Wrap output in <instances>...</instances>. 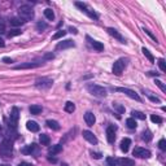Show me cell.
<instances>
[{"label": "cell", "mask_w": 166, "mask_h": 166, "mask_svg": "<svg viewBox=\"0 0 166 166\" xmlns=\"http://www.w3.org/2000/svg\"><path fill=\"white\" fill-rule=\"evenodd\" d=\"M48 160H49L51 162H57V160H56V158H55V157H49V158H48Z\"/></svg>", "instance_id": "49"}, {"label": "cell", "mask_w": 166, "mask_h": 166, "mask_svg": "<svg viewBox=\"0 0 166 166\" xmlns=\"http://www.w3.org/2000/svg\"><path fill=\"white\" fill-rule=\"evenodd\" d=\"M87 90L91 95L96 97H105L107 96V90L101 86H97V84H88L87 86Z\"/></svg>", "instance_id": "2"}, {"label": "cell", "mask_w": 166, "mask_h": 166, "mask_svg": "<svg viewBox=\"0 0 166 166\" xmlns=\"http://www.w3.org/2000/svg\"><path fill=\"white\" fill-rule=\"evenodd\" d=\"M64 109H65V112H67V113H73V112L75 110V105H74V103H72V101H66Z\"/></svg>", "instance_id": "24"}, {"label": "cell", "mask_w": 166, "mask_h": 166, "mask_svg": "<svg viewBox=\"0 0 166 166\" xmlns=\"http://www.w3.org/2000/svg\"><path fill=\"white\" fill-rule=\"evenodd\" d=\"M107 165L108 166H117V160L114 157H108L107 158Z\"/></svg>", "instance_id": "34"}, {"label": "cell", "mask_w": 166, "mask_h": 166, "mask_svg": "<svg viewBox=\"0 0 166 166\" xmlns=\"http://www.w3.org/2000/svg\"><path fill=\"white\" fill-rule=\"evenodd\" d=\"M3 61H4L5 64H12L13 62V60L9 59V57H3Z\"/></svg>", "instance_id": "44"}, {"label": "cell", "mask_w": 166, "mask_h": 166, "mask_svg": "<svg viewBox=\"0 0 166 166\" xmlns=\"http://www.w3.org/2000/svg\"><path fill=\"white\" fill-rule=\"evenodd\" d=\"M107 31H108V34H109V35H112V36H113V38H116V39H118V40H120L121 43H125V38L121 35L120 33L117 31L116 29H113V28H108V30H107Z\"/></svg>", "instance_id": "17"}, {"label": "cell", "mask_w": 166, "mask_h": 166, "mask_svg": "<svg viewBox=\"0 0 166 166\" xmlns=\"http://www.w3.org/2000/svg\"><path fill=\"white\" fill-rule=\"evenodd\" d=\"M133 154L135 157H139V158H149L151 157V152L145 148H140V147H136L135 149L133 151Z\"/></svg>", "instance_id": "8"}, {"label": "cell", "mask_w": 166, "mask_h": 166, "mask_svg": "<svg viewBox=\"0 0 166 166\" xmlns=\"http://www.w3.org/2000/svg\"><path fill=\"white\" fill-rule=\"evenodd\" d=\"M141 52L144 53V56L147 57L148 60L151 61V62H154V57H153V55H152V53L149 52V51H148L147 48H145V47H143V48H141Z\"/></svg>", "instance_id": "29"}, {"label": "cell", "mask_w": 166, "mask_h": 166, "mask_svg": "<svg viewBox=\"0 0 166 166\" xmlns=\"http://www.w3.org/2000/svg\"><path fill=\"white\" fill-rule=\"evenodd\" d=\"M53 80L51 79V78H47V77H43V78H39V79H36L35 82V86L38 87L40 90H47L51 86H52Z\"/></svg>", "instance_id": "5"}, {"label": "cell", "mask_w": 166, "mask_h": 166, "mask_svg": "<svg viewBox=\"0 0 166 166\" xmlns=\"http://www.w3.org/2000/svg\"><path fill=\"white\" fill-rule=\"evenodd\" d=\"M91 156H92L94 158H96V160L101 158V153H96V152H91Z\"/></svg>", "instance_id": "42"}, {"label": "cell", "mask_w": 166, "mask_h": 166, "mask_svg": "<svg viewBox=\"0 0 166 166\" xmlns=\"http://www.w3.org/2000/svg\"><path fill=\"white\" fill-rule=\"evenodd\" d=\"M0 130H1V125H0Z\"/></svg>", "instance_id": "53"}, {"label": "cell", "mask_w": 166, "mask_h": 166, "mask_svg": "<svg viewBox=\"0 0 166 166\" xmlns=\"http://www.w3.org/2000/svg\"><path fill=\"white\" fill-rule=\"evenodd\" d=\"M69 30H70L72 33H74V34H77V33H78V31H77V29H73V28H70Z\"/></svg>", "instance_id": "50"}, {"label": "cell", "mask_w": 166, "mask_h": 166, "mask_svg": "<svg viewBox=\"0 0 166 166\" xmlns=\"http://www.w3.org/2000/svg\"><path fill=\"white\" fill-rule=\"evenodd\" d=\"M126 62H127V61L125 59L117 60L116 62H114V65H113V73L116 74V75H121V74L123 73L125 67H126Z\"/></svg>", "instance_id": "6"}, {"label": "cell", "mask_w": 166, "mask_h": 166, "mask_svg": "<svg viewBox=\"0 0 166 166\" xmlns=\"http://www.w3.org/2000/svg\"><path fill=\"white\" fill-rule=\"evenodd\" d=\"M126 126L128 128H131V130H134V128H136L138 123H136V121H135L134 118H128V120H126Z\"/></svg>", "instance_id": "28"}, {"label": "cell", "mask_w": 166, "mask_h": 166, "mask_svg": "<svg viewBox=\"0 0 166 166\" xmlns=\"http://www.w3.org/2000/svg\"><path fill=\"white\" fill-rule=\"evenodd\" d=\"M61 166H69V165H67V164H62V165H61Z\"/></svg>", "instance_id": "51"}, {"label": "cell", "mask_w": 166, "mask_h": 166, "mask_svg": "<svg viewBox=\"0 0 166 166\" xmlns=\"http://www.w3.org/2000/svg\"><path fill=\"white\" fill-rule=\"evenodd\" d=\"M51 59H53V55H52V53H48V55L44 56V59H43V60H51Z\"/></svg>", "instance_id": "46"}, {"label": "cell", "mask_w": 166, "mask_h": 166, "mask_svg": "<svg viewBox=\"0 0 166 166\" xmlns=\"http://www.w3.org/2000/svg\"><path fill=\"white\" fill-rule=\"evenodd\" d=\"M131 114H133V118H138V120H141V121L145 120V114L141 113V112H139V110H133Z\"/></svg>", "instance_id": "27"}, {"label": "cell", "mask_w": 166, "mask_h": 166, "mask_svg": "<svg viewBox=\"0 0 166 166\" xmlns=\"http://www.w3.org/2000/svg\"><path fill=\"white\" fill-rule=\"evenodd\" d=\"M65 35H66V31H64V30H59V31L55 33L52 35V40H57V39L62 38V36H65Z\"/></svg>", "instance_id": "30"}, {"label": "cell", "mask_w": 166, "mask_h": 166, "mask_svg": "<svg viewBox=\"0 0 166 166\" xmlns=\"http://www.w3.org/2000/svg\"><path fill=\"white\" fill-rule=\"evenodd\" d=\"M107 139L108 143H114V140H116V127L114 126H109L107 128Z\"/></svg>", "instance_id": "12"}, {"label": "cell", "mask_w": 166, "mask_h": 166, "mask_svg": "<svg viewBox=\"0 0 166 166\" xmlns=\"http://www.w3.org/2000/svg\"><path fill=\"white\" fill-rule=\"evenodd\" d=\"M18 166H33L30 162H26V161H23V162H21V164H18Z\"/></svg>", "instance_id": "45"}, {"label": "cell", "mask_w": 166, "mask_h": 166, "mask_svg": "<svg viewBox=\"0 0 166 166\" xmlns=\"http://www.w3.org/2000/svg\"><path fill=\"white\" fill-rule=\"evenodd\" d=\"M12 153H13L12 140H9V139L3 140L1 144H0V154H1L3 157L8 158V157H12Z\"/></svg>", "instance_id": "1"}, {"label": "cell", "mask_w": 166, "mask_h": 166, "mask_svg": "<svg viewBox=\"0 0 166 166\" xmlns=\"http://www.w3.org/2000/svg\"><path fill=\"white\" fill-rule=\"evenodd\" d=\"M158 66H160L161 72H165V70H166V65H165V60H164V59H160V60H158Z\"/></svg>", "instance_id": "38"}, {"label": "cell", "mask_w": 166, "mask_h": 166, "mask_svg": "<svg viewBox=\"0 0 166 166\" xmlns=\"http://www.w3.org/2000/svg\"><path fill=\"white\" fill-rule=\"evenodd\" d=\"M143 30H144V33H145V34H147V35H149V36H151V38H152V39H153V40H154V42H157V38H156V36H154V35H153V34H152V33L149 31V30H148V29H145V28H144Z\"/></svg>", "instance_id": "40"}, {"label": "cell", "mask_w": 166, "mask_h": 166, "mask_svg": "<svg viewBox=\"0 0 166 166\" xmlns=\"http://www.w3.org/2000/svg\"><path fill=\"white\" fill-rule=\"evenodd\" d=\"M83 138L86 139L87 141H90L91 144H97V138L95 136L91 131H88V130H84L83 131Z\"/></svg>", "instance_id": "13"}, {"label": "cell", "mask_w": 166, "mask_h": 166, "mask_svg": "<svg viewBox=\"0 0 166 166\" xmlns=\"http://www.w3.org/2000/svg\"><path fill=\"white\" fill-rule=\"evenodd\" d=\"M18 13H20V16H21V20H23V21H29V20H33V17H34V11H33L31 7H29V5H22V7H20Z\"/></svg>", "instance_id": "3"}, {"label": "cell", "mask_w": 166, "mask_h": 166, "mask_svg": "<svg viewBox=\"0 0 166 166\" xmlns=\"http://www.w3.org/2000/svg\"><path fill=\"white\" fill-rule=\"evenodd\" d=\"M5 46V43H4V40H3L1 38H0V47H4Z\"/></svg>", "instance_id": "48"}, {"label": "cell", "mask_w": 166, "mask_h": 166, "mask_svg": "<svg viewBox=\"0 0 166 166\" xmlns=\"http://www.w3.org/2000/svg\"><path fill=\"white\" fill-rule=\"evenodd\" d=\"M43 62H25V64H20V65L14 66L16 70H23V69H34V67L40 66Z\"/></svg>", "instance_id": "10"}, {"label": "cell", "mask_w": 166, "mask_h": 166, "mask_svg": "<svg viewBox=\"0 0 166 166\" xmlns=\"http://www.w3.org/2000/svg\"><path fill=\"white\" fill-rule=\"evenodd\" d=\"M84 121H86V123L88 125V126H94L95 125V122H96V118H95L94 116V113L92 112H87L86 114H84Z\"/></svg>", "instance_id": "18"}, {"label": "cell", "mask_w": 166, "mask_h": 166, "mask_svg": "<svg viewBox=\"0 0 166 166\" xmlns=\"http://www.w3.org/2000/svg\"><path fill=\"white\" fill-rule=\"evenodd\" d=\"M22 153H25V154H38L39 153V147L36 144H30L26 148H23Z\"/></svg>", "instance_id": "11"}, {"label": "cell", "mask_w": 166, "mask_h": 166, "mask_svg": "<svg viewBox=\"0 0 166 166\" xmlns=\"http://www.w3.org/2000/svg\"><path fill=\"white\" fill-rule=\"evenodd\" d=\"M130 145H131V140H130L128 138H125L123 140L121 141V144H120L121 151L125 152V153H127V152H128V148H130Z\"/></svg>", "instance_id": "19"}, {"label": "cell", "mask_w": 166, "mask_h": 166, "mask_svg": "<svg viewBox=\"0 0 166 166\" xmlns=\"http://www.w3.org/2000/svg\"><path fill=\"white\" fill-rule=\"evenodd\" d=\"M74 46L75 44H74L73 40L67 39V40H64V42H60L59 44L56 46V49H66V48H72Z\"/></svg>", "instance_id": "14"}, {"label": "cell", "mask_w": 166, "mask_h": 166, "mask_svg": "<svg viewBox=\"0 0 166 166\" xmlns=\"http://www.w3.org/2000/svg\"><path fill=\"white\" fill-rule=\"evenodd\" d=\"M47 123V126H48L49 128H52V130H55V131H57V130H60V125H59V122L57 121H53V120H48L46 122Z\"/></svg>", "instance_id": "22"}, {"label": "cell", "mask_w": 166, "mask_h": 166, "mask_svg": "<svg viewBox=\"0 0 166 166\" xmlns=\"http://www.w3.org/2000/svg\"><path fill=\"white\" fill-rule=\"evenodd\" d=\"M152 138H153V135H152V133H151L149 130H145L144 133H143V136H141V139L145 140V141H151Z\"/></svg>", "instance_id": "31"}, {"label": "cell", "mask_w": 166, "mask_h": 166, "mask_svg": "<svg viewBox=\"0 0 166 166\" xmlns=\"http://www.w3.org/2000/svg\"><path fill=\"white\" fill-rule=\"evenodd\" d=\"M21 34H22L21 30H18V29H13V30H11V31L8 33V38H13V36L21 35Z\"/></svg>", "instance_id": "33"}, {"label": "cell", "mask_w": 166, "mask_h": 166, "mask_svg": "<svg viewBox=\"0 0 166 166\" xmlns=\"http://www.w3.org/2000/svg\"><path fill=\"white\" fill-rule=\"evenodd\" d=\"M26 127H28V130L31 131V133H38L39 131V125L36 123L35 121H28Z\"/></svg>", "instance_id": "20"}, {"label": "cell", "mask_w": 166, "mask_h": 166, "mask_svg": "<svg viewBox=\"0 0 166 166\" xmlns=\"http://www.w3.org/2000/svg\"><path fill=\"white\" fill-rule=\"evenodd\" d=\"M39 141L42 143V145H49V143H51V139H49V136L47 134H42L39 136Z\"/></svg>", "instance_id": "23"}, {"label": "cell", "mask_w": 166, "mask_h": 166, "mask_svg": "<svg viewBox=\"0 0 166 166\" xmlns=\"http://www.w3.org/2000/svg\"><path fill=\"white\" fill-rule=\"evenodd\" d=\"M116 91H117V92H122V94L127 95L128 97H131V99H134V100H136V101H140V96H139V95L135 92V91L130 90V88H126V87H117Z\"/></svg>", "instance_id": "7"}, {"label": "cell", "mask_w": 166, "mask_h": 166, "mask_svg": "<svg viewBox=\"0 0 166 166\" xmlns=\"http://www.w3.org/2000/svg\"><path fill=\"white\" fill-rule=\"evenodd\" d=\"M156 84H157L158 87L161 88V91H164V92H166V87L164 86V83L161 82V80H158V79H156Z\"/></svg>", "instance_id": "39"}, {"label": "cell", "mask_w": 166, "mask_h": 166, "mask_svg": "<svg viewBox=\"0 0 166 166\" xmlns=\"http://www.w3.org/2000/svg\"><path fill=\"white\" fill-rule=\"evenodd\" d=\"M9 22H11L12 26H21L25 21H23V20H21V18H12Z\"/></svg>", "instance_id": "32"}, {"label": "cell", "mask_w": 166, "mask_h": 166, "mask_svg": "<svg viewBox=\"0 0 166 166\" xmlns=\"http://www.w3.org/2000/svg\"><path fill=\"white\" fill-rule=\"evenodd\" d=\"M0 166H9V165H0Z\"/></svg>", "instance_id": "52"}, {"label": "cell", "mask_w": 166, "mask_h": 166, "mask_svg": "<svg viewBox=\"0 0 166 166\" xmlns=\"http://www.w3.org/2000/svg\"><path fill=\"white\" fill-rule=\"evenodd\" d=\"M75 5H77L78 8H79L83 13H86V14L90 18H92V20H99V16H97V13H96V12H94L92 9H91L87 4H84V3H80V1H77V3H75Z\"/></svg>", "instance_id": "4"}, {"label": "cell", "mask_w": 166, "mask_h": 166, "mask_svg": "<svg viewBox=\"0 0 166 166\" xmlns=\"http://www.w3.org/2000/svg\"><path fill=\"white\" fill-rule=\"evenodd\" d=\"M18 118H20V110H18V108L14 107L12 109V113H11V123H9V126H11L12 128H16L17 127Z\"/></svg>", "instance_id": "9"}, {"label": "cell", "mask_w": 166, "mask_h": 166, "mask_svg": "<svg viewBox=\"0 0 166 166\" xmlns=\"http://www.w3.org/2000/svg\"><path fill=\"white\" fill-rule=\"evenodd\" d=\"M42 110H43V108L40 107V105H31L30 107V113L31 114H40L42 113Z\"/></svg>", "instance_id": "26"}, {"label": "cell", "mask_w": 166, "mask_h": 166, "mask_svg": "<svg viewBox=\"0 0 166 166\" xmlns=\"http://www.w3.org/2000/svg\"><path fill=\"white\" fill-rule=\"evenodd\" d=\"M151 120H152V122H154V123H162V118L158 117V116H156V114H152Z\"/></svg>", "instance_id": "35"}, {"label": "cell", "mask_w": 166, "mask_h": 166, "mask_svg": "<svg viewBox=\"0 0 166 166\" xmlns=\"http://www.w3.org/2000/svg\"><path fill=\"white\" fill-rule=\"evenodd\" d=\"M158 148H160L161 151H166V141H165V139H161V140L158 141Z\"/></svg>", "instance_id": "37"}, {"label": "cell", "mask_w": 166, "mask_h": 166, "mask_svg": "<svg viewBox=\"0 0 166 166\" xmlns=\"http://www.w3.org/2000/svg\"><path fill=\"white\" fill-rule=\"evenodd\" d=\"M36 29H38V31H43V30L47 29V23L46 22H38V25H36Z\"/></svg>", "instance_id": "36"}, {"label": "cell", "mask_w": 166, "mask_h": 166, "mask_svg": "<svg viewBox=\"0 0 166 166\" xmlns=\"http://www.w3.org/2000/svg\"><path fill=\"white\" fill-rule=\"evenodd\" d=\"M44 16H46V18L47 20H49V21H53V18H55V13H53V11L51 8H47L44 9Z\"/></svg>", "instance_id": "25"}, {"label": "cell", "mask_w": 166, "mask_h": 166, "mask_svg": "<svg viewBox=\"0 0 166 166\" xmlns=\"http://www.w3.org/2000/svg\"><path fill=\"white\" fill-rule=\"evenodd\" d=\"M62 151V145L61 144H56V145H52V147H49V149H48V153L49 154H57V153H60V152Z\"/></svg>", "instance_id": "21"}, {"label": "cell", "mask_w": 166, "mask_h": 166, "mask_svg": "<svg viewBox=\"0 0 166 166\" xmlns=\"http://www.w3.org/2000/svg\"><path fill=\"white\" fill-rule=\"evenodd\" d=\"M0 136H1V133H0Z\"/></svg>", "instance_id": "54"}, {"label": "cell", "mask_w": 166, "mask_h": 166, "mask_svg": "<svg viewBox=\"0 0 166 166\" xmlns=\"http://www.w3.org/2000/svg\"><path fill=\"white\" fill-rule=\"evenodd\" d=\"M87 40H88V42H90V44L94 47V49H96L97 52H101V51H104V44H103V43L97 42V40L91 39L90 36H87Z\"/></svg>", "instance_id": "16"}, {"label": "cell", "mask_w": 166, "mask_h": 166, "mask_svg": "<svg viewBox=\"0 0 166 166\" xmlns=\"http://www.w3.org/2000/svg\"><path fill=\"white\" fill-rule=\"evenodd\" d=\"M5 33V25L0 22V34H4Z\"/></svg>", "instance_id": "43"}, {"label": "cell", "mask_w": 166, "mask_h": 166, "mask_svg": "<svg viewBox=\"0 0 166 166\" xmlns=\"http://www.w3.org/2000/svg\"><path fill=\"white\" fill-rule=\"evenodd\" d=\"M148 75H156V77H157V75H160V73H156V72H149V73H148Z\"/></svg>", "instance_id": "47"}, {"label": "cell", "mask_w": 166, "mask_h": 166, "mask_svg": "<svg viewBox=\"0 0 166 166\" xmlns=\"http://www.w3.org/2000/svg\"><path fill=\"white\" fill-rule=\"evenodd\" d=\"M117 166H135V161L131 158H118L117 160Z\"/></svg>", "instance_id": "15"}, {"label": "cell", "mask_w": 166, "mask_h": 166, "mask_svg": "<svg viewBox=\"0 0 166 166\" xmlns=\"http://www.w3.org/2000/svg\"><path fill=\"white\" fill-rule=\"evenodd\" d=\"M148 96H149V99H151L152 101H154V103H161V100L158 99V97H156V96H152L151 94H148Z\"/></svg>", "instance_id": "41"}]
</instances>
